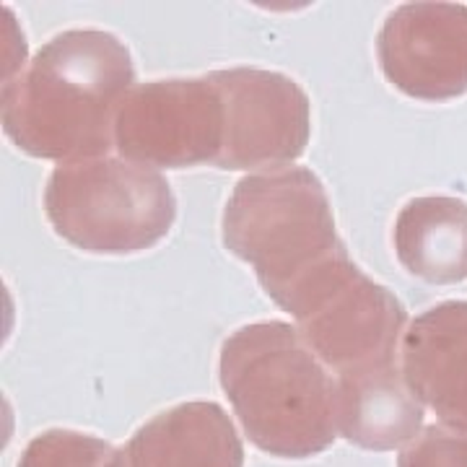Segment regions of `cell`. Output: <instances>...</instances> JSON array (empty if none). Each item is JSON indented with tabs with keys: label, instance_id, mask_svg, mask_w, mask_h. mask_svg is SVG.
<instances>
[{
	"label": "cell",
	"instance_id": "cell-1",
	"mask_svg": "<svg viewBox=\"0 0 467 467\" xmlns=\"http://www.w3.org/2000/svg\"><path fill=\"white\" fill-rule=\"evenodd\" d=\"M133 88V57L115 34L70 29L3 84V133L34 159H99L115 146L117 117Z\"/></svg>",
	"mask_w": 467,
	"mask_h": 467
},
{
	"label": "cell",
	"instance_id": "cell-2",
	"mask_svg": "<svg viewBox=\"0 0 467 467\" xmlns=\"http://www.w3.org/2000/svg\"><path fill=\"white\" fill-rule=\"evenodd\" d=\"M221 236L294 319L317 306L356 267L335 229L327 190L306 167L239 180L223 208Z\"/></svg>",
	"mask_w": 467,
	"mask_h": 467
},
{
	"label": "cell",
	"instance_id": "cell-3",
	"mask_svg": "<svg viewBox=\"0 0 467 467\" xmlns=\"http://www.w3.org/2000/svg\"><path fill=\"white\" fill-rule=\"evenodd\" d=\"M221 387L247 439L273 457H315L337 436L335 382L285 322H254L229 335Z\"/></svg>",
	"mask_w": 467,
	"mask_h": 467
},
{
	"label": "cell",
	"instance_id": "cell-4",
	"mask_svg": "<svg viewBox=\"0 0 467 467\" xmlns=\"http://www.w3.org/2000/svg\"><path fill=\"white\" fill-rule=\"evenodd\" d=\"M45 213L55 234L76 250L130 254L156 247L171 232L177 201L156 169L99 156L52 171Z\"/></svg>",
	"mask_w": 467,
	"mask_h": 467
},
{
	"label": "cell",
	"instance_id": "cell-5",
	"mask_svg": "<svg viewBox=\"0 0 467 467\" xmlns=\"http://www.w3.org/2000/svg\"><path fill=\"white\" fill-rule=\"evenodd\" d=\"M223 140L226 107L211 73L135 86L117 117V150L143 167H218Z\"/></svg>",
	"mask_w": 467,
	"mask_h": 467
},
{
	"label": "cell",
	"instance_id": "cell-6",
	"mask_svg": "<svg viewBox=\"0 0 467 467\" xmlns=\"http://www.w3.org/2000/svg\"><path fill=\"white\" fill-rule=\"evenodd\" d=\"M211 76L226 107V140L218 169L275 171L306 150L312 107L294 78L263 67H226Z\"/></svg>",
	"mask_w": 467,
	"mask_h": 467
},
{
	"label": "cell",
	"instance_id": "cell-7",
	"mask_svg": "<svg viewBox=\"0 0 467 467\" xmlns=\"http://www.w3.org/2000/svg\"><path fill=\"white\" fill-rule=\"evenodd\" d=\"M377 57L405 97L460 99L467 94V5L405 3L382 24Z\"/></svg>",
	"mask_w": 467,
	"mask_h": 467
},
{
	"label": "cell",
	"instance_id": "cell-8",
	"mask_svg": "<svg viewBox=\"0 0 467 467\" xmlns=\"http://www.w3.org/2000/svg\"><path fill=\"white\" fill-rule=\"evenodd\" d=\"M301 337L337 374L398 364L408 312L400 299L353 267L333 291L296 319Z\"/></svg>",
	"mask_w": 467,
	"mask_h": 467
},
{
	"label": "cell",
	"instance_id": "cell-9",
	"mask_svg": "<svg viewBox=\"0 0 467 467\" xmlns=\"http://www.w3.org/2000/svg\"><path fill=\"white\" fill-rule=\"evenodd\" d=\"M400 367L416 398L444 426L467 431V301L418 315L402 337Z\"/></svg>",
	"mask_w": 467,
	"mask_h": 467
},
{
	"label": "cell",
	"instance_id": "cell-10",
	"mask_svg": "<svg viewBox=\"0 0 467 467\" xmlns=\"http://www.w3.org/2000/svg\"><path fill=\"white\" fill-rule=\"evenodd\" d=\"M244 447L216 402H182L143 423L115 467H242Z\"/></svg>",
	"mask_w": 467,
	"mask_h": 467
},
{
	"label": "cell",
	"instance_id": "cell-11",
	"mask_svg": "<svg viewBox=\"0 0 467 467\" xmlns=\"http://www.w3.org/2000/svg\"><path fill=\"white\" fill-rule=\"evenodd\" d=\"M335 423L337 434L361 450H398L420 434L423 402L400 364L348 371L335 379Z\"/></svg>",
	"mask_w": 467,
	"mask_h": 467
},
{
	"label": "cell",
	"instance_id": "cell-12",
	"mask_svg": "<svg viewBox=\"0 0 467 467\" xmlns=\"http://www.w3.org/2000/svg\"><path fill=\"white\" fill-rule=\"evenodd\" d=\"M395 252L400 265L434 285L467 278V205L431 195L405 202L395 218Z\"/></svg>",
	"mask_w": 467,
	"mask_h": 467
},
{
	"label": "cell",
	"instance_id": "cell-13",
	"mask_svg": "<svg viewBox=\"0 0 467 467\" xmlns=\"http://www.w3.org/2000/svg\"><path fill=\"white\" fill-rule=\"evenodd\" d=\"M115 454L104 439L52 429L29 441L18 467H115Z\"/></svg>",
	"mask_w": 467,
	"mask_h": 467
},
{
	"label": "cell",
	"instance_id": "cell-14",
	"mask_svg": "<svg viewBox=\"0 0 467 467\" xmlns=\"http://www.w3.org/2000/svg\"><path fill=\"white\" fill-rule=\"evenodd\" d=\"M398 467H467V431L429 426L402 450Z\"/></svg>",
	"mask_w": 467,
	"mask_h": 467
}]
</instances>
